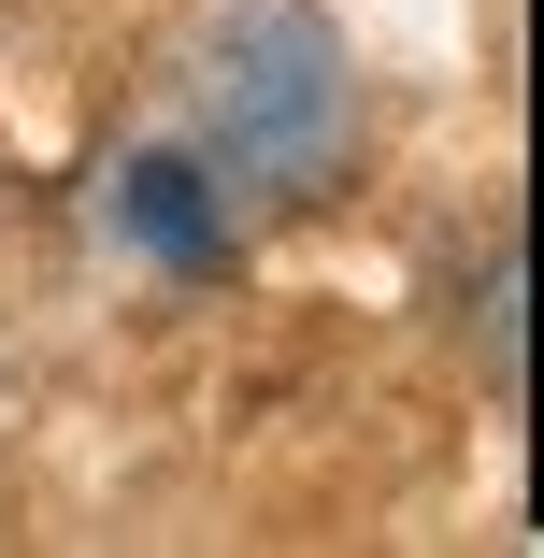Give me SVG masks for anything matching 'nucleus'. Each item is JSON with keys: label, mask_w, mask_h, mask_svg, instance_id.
Returning a JSON list of instances; mask_svg holds the SVG:
<instances>
[{"label": "nucleus", "mask_w": 544, "mask_h": 558, "mask_svg": "<svg viewBox=\"0 0 544 558\" xmlns=\"http://www.w3.org/2000/svg\"><path fill=\"white\" fill-rule=\"evenodd\" d=\"M116 244H144L158 272H215V258H230L215 172H201V158H130V172H116Z\"/></svg>", "instance_id": "f03ea898"}, {"label": "nucleus", "mask_w": 544, "mask_h": 558, "mask_svg": "<svg viewBox=\"0 0 544 558\" xmlns=\"http://www.w3.org/2000/svg\"><path fill=\"white\" fill-rule=\"evenodd\" d=\"M344 130H359V72H344L330 15L287 0V15H244L230 44H215V72H201V144H215V172L301 201V186L344 172Z\"/></svg>", "instance_id": "f257e3e1"}]
</instances>
